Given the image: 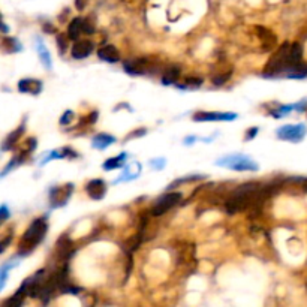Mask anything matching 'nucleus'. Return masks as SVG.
<instances>
[{
    "instance_id": "f03ea898",
    "label": "nucleus",
    "mask_w": 307,
    "mask_h": 307,
    "mask_svg": "<svg viewBox=\"0 0 307 307\" xmlns=\"http://www.w3.org/2000/svg\"><path fill=\"white\" fill-rule=\"evenodd\" d=\"M46 229H48V223H46L45 218H39V219H35L32 222V225L24 232V235L20 241V246H18L20 247L18 252H20L21 257L23 255L24 257L26 255H29L44 240V237L46 234Z\"/></svg>"
},
{
    "instance_id": "9b49d317",
    "label": "nucleus",
    "mask_w": 307,
    "mask_h": 307,
    "mask_svg": "<svg viewBox=\"0 0 307 307\" xmlns=\"http://www.w3.org/2000/svg\"><path fill=\"white\" fill-rule=\"evenodd\" d=\"M86 190H87V195L91 198V199H102L105 196L107 193V184L104 183V180H100V178H94L91 181L87 183L86 186Z\"/></svg>"
},
{
    "instance_id": "412c9836",
    "label": "nucleus",
    "mask_w": 307,
    "mask_h": 307,
    "mask_svg": "<svg viewBox=\"0 0 307 307\" xmlns=\"http://www.w3.org/2000/svg\"><path fill=\"white\" fill-rule=\"evenodd\" d=\"M178 75H180V68L177 66H171L165 71L164 77H162V83L167 86V84H174L177 80H178Z\"/></svg>"
},
{
    "instance_id": "a211bd4d",
    "label": "nucleus",
    "mask_w": 307,
    "mask_h": 307,
    "mask_svg": "<svg viewBox=\"0 0 307 307\" xmlns=\"http://www.w3.org/2000/svg\"><path fill=\"white\" fill-rule=\"evenodd\" d=\"M36 51H38V54H39V59L42 62V65L46 68V69H53V62H51V57H49V53H48V49L45 48V45L38 41L36 44Z\"/></svg>"
},
{
    "instance_id": "5701e85b",
    "label": "nucleus",
    "mask_w": 307,
    "mask_h": 307,
    "mask_svg": "<svg viewBox=\"0 0 307 307\" xmlns=\"http://www.w3.org/2000/svg\"><path fill=\"white\" fill-rule=\"evenodd\" d=\"M3 46L6 48V46H9L6 51H9V53H17V51H20L21 49V45H20V42L15 39V38H5L3 39Z\"/></svg>"
},
{
    "instance_id": "0eeeda50",
    "label": "nucleus",
    "mask_w": 307,
    "mask_h": 307,
    "mask_svg": "<svg viewBox=\"0 0 307 307\" xmlns=\"http://www.w3.org/2000/svg\"><path fill=\"white\" fill-rule=\"evenodd\" d=\"M125 71L131 75H148L151 72H156L158 69L155 68L148 59H135V60H128L123 65Z\"/></svg>"
},
{
    "instance_id": "39448f33",
    "label": "nucleus",
    "mask_w": 307,
    "mask_h": 307,
    "mask_svg": "<svg viewBox=\"0 0 307 307\" xmlns=\"http://www.w3.org/2000/svg\"><path fill=\"white\" fill-rule=\"evenodd\" d=\"M181 198H183V195L180 192H170L167 195H162L158 199V202L155 204V207L151 209V215H155V216L164 215L165 212L173 209L175 204H178L181 201Z\"/></svg>"
},
{
    "instance_id": "7c9ffc66",
    "label": "nucleus",
    "mask_w": 307,
    "mask_h": 307,
    "mask_svg": "<svg viewBox=\"0 0 307 307\" xmlns=\"http://www.w3.org/2000/svg\"><path fill=\"white\" fill-rule=\"evenodd\" d=\"M9 241H11V237H8L6 240H3V241H2V246H0V247H2V249H0V250H2V252H3V250L6 249V246H8V243H9Z\"/></svg>"
},
{
    "instance_id": "9d476101",
    "label": "nucleus",
    "mask_w": 307,
    "mask_h": 307,
    "mask_svg": "<svg viewBox=\"0 0 307 307\" xmlns=\"http://www.w3.org/2000/svg\"><path fill=\"white\" fill-rule=\"evenodd\" d=\"M255 30H257V35H258V38H260V41L263 44V49L264 51H271V49L276 48L277 36L273 32H270L268 29H265L263 26H255Z\"/></svg>"
},
{
    "instance_id": "6e6552de",
    "label": "nucleus",
    "mask_w": 307,
    "mask_h": 307,
    "mask_svg": "<svg viewBox=\"0 0 307 307\" xmlns=\"http://www.w3.org/2000/svg\"><path fill=\"white\" fill-rule=\"evenodd\" d=\"M74 192V184H66L65 187H54L49 192V201L53 207H62L71 198V193Z\"/></svg>"
},
{
    "instance_id": "a878e982",
    "label": "nucleus",
    "mask_w": 307,
    "mask_h": 307,
    "mask_svg": "<svg viewBox=\"0 0 307 307\" xmlns=\"http://www.w3.org/2000/svg\"><path fill=\"white\" fill-rule=\"evenodd\" d=\"M72 117H74V113L72 111H66L63 114V117L60 119V125H69L71 120H72Z\"/></svg>"
},
{
    "instance_id": "ddd939ff",
    "label": "nucleus",
    "mask_w": 307,
    "mask_h": 307,
    "mask_svg": "<svg viewBox=\"0 0 307 307\" xmlns=\"http://www.w3.org/2000/svg\"><path fill=\"white\" fill-rule=\"evenodd\" d=\"M97 56H99V59L105 60L108 63H116V62L120 60V53H119V49L114 45H104V46H100L97 49Z\"/></svg>"
},
{
    "instance_id": "423d86ee",
    "label": "nucleus",
    "mask_w": 307,
    "mask_h": 307,
    "mask_svg": "<svg viewBox=\"0 0 307 307\" xmlns=\"http://www.w3.org/2000/svg\"><path fill=\"white\" fill-rule=\"evenodd\" d=\"M307 133V128L306 125L300 123V125H286V126H282L276 135L283 139V141H291V142H298L301 141Z\"/></svg>"
},
{
    "instance_id": "7ed1b4c3",
    "label": "nucleus",
    "mask_w": 307,
    "mask_h": 307,
    "mask_svg": "<svg viewBox=\"0 0 307 307\" xmlns=\"http://www.w3.org/2000/svg\"><path fill=\"white\" fill-rule=\"evenodd\" d=\"M289 49L291 44L285 42L279 46L277 53L268 60L265 69H264V77H277L283 75L289 66Z\"/></svg>"
},
{
    "instance_id": "aec40b11",
    "label": "nucleus",
    "mask_w": 307,
    "mask_h": 307,
    "mask_svg": "<svg viewBox=\"0 0 307 307\" xmlns=\"http://www.w3.org/2000/svg\"><path fill=\"white\" fill-rule=\"evenodd\" d=\"M125 159H126V153H122L120 156L107 159L105 164H104V170L105 171H111V170H116V168H122L125 165Z\"/></svg>"
},
{
    "instance_id": "6ab92c4d",
    "label": "nucleus",
    "mask_w": 307,
    "mask_h": 307,
    "mask_svg": "<svg viewBox=\"0 0 307 307\" xmlns=\"http://www.w3.org/2000/svg\"><path fill=\"white\" fill-rule=\"evenodd\" d=\"M298 62H303V46L298 42H294L291 44V49H289V66Z\"/></svg>"
},
{
    "instance_id": "c756f323",
    "label": "nucleus",
    "mask_w": 307,
    "mask_h": 307,
    "mask_svg": "<svg viewBox=\"0 0 307 307\" xmlns=\"http://www.w3.org/2000/svg\"><path fill=\"white\" fill-rule=\"evenodd\" d=\"M9 213H8V207L6 206H2V222H5L8 219Z\"/></svg>"
},
{
    "instance_id": "4468645a",
    "label": "nucleus",
    "mask_w": 307,
    "mask_h": 307,
    "mask_svg": "<svg viewBox=\"0 0 307 307\" xmlns=\"http://www.w3.org/2000/svg\"><path fill=\"white\" fill-rule=\"evenodd\" d=\"M18 90L21 93H32V94H39L42 91V83L39 80L33 78H24L18 83Z\"/></svg>"
},
{
    "instance_id": "b1692460",
    "label": "nucleus",
    "mask_w": 307,
    "mask_h": 307,
    "mask_svg": "<svg viewBox=\"0 0 307 307\" xmlns=\"http://www.w3.org/2000/svg\"><path fill=\"white\" fill-rule=\"evenodd\" d=\"M201 84H202V81L198 80V78H187V80H186V84L178 86V87H181V88H187V87H199Z\"/></svg>"
},
{
    "instance_id": "2eb2a0df",
    "label": "nucleus",
    "mask_w": 307,
    "mask_h": 307,
    "mask_svg": "<svg viewBox=\"0 0 307 307\" xmlns=\"http://www.w3.org/2000/svg\"><path fill=\"white\" fill-rule=\"evenodd\" d=\"M84 21L86 20L84 18H80V17H77V18H74L71 21V24L68 27V38L69 39L77 41L80 38V35L84 33Z\"/></svg>"
},
{
    "instance_id": "393cba45",
    "label": "nucleus",
    "mask_w": 307,
    "mask_h": 307,
    "mask_svg": "<svg viewBox=\"0 0 307 307\" xmlns=\"http://www.w3.org/2000/svg\"><path fill=\"white\" fill-rule=\"evenodd\" d=\"M57 46H59V51L63 54L65 53V49H66V39H65V36H57Z\"/></svg>"
},
{
    "instance_id": "1a4fd4ad",
    "label": "nucleus",
    "mask_w": 307,
    "mask_h": 307,
    "mask_svg": "<svg viewBox=\"0 0 307 307\" xmlns=\"http://www.w3.org/2000/svg\"><path fill=\"white\" fill-rule=\"evenodd\" d=\"M235 113H195L193 120L195 122H229L235 120Z\"/></svg>"
},
{
    "instance_id": "bb28decb",
    "label": "nucleus",
    "mask_w": 307,
    "mask_h": 307,
    "mask_svg": "<svg viewBox=\"0 0 307 307\" xmlns=\"http://www.w3.org/2000/svg\"><path fill=\"white\" fill-rule=\"evenodd\" d=\"M228 78H229V74H225V75H220V77H215L213 83H215L216 86H220V84H223Z\"/></svg>"
},
{
    "instance_id": "f257e3e1",
    "label": "nucleus",
    "mask_w": 307,
    "mask_h": 307,
    "mask_svg": "<svg viewBox=\"0 0 307 307\" xmlns=\"http://www.w3.org/2000/svg\"><path fill=\"white\" fill-rule=\"evenodd\" d=\"M271 193V186H263L260 183H246L232 192V195L226 201L225 209L228 213L234 215L237 212L247 210L253 206H261Z\"/></svg>"
},
{
    "instance_id": "f8f14e48",
    "label": "nucleus",
    "mask_w": 307,
    "mask_h": 307,
    "mask_svg": "<svg viewBox=\"0 0 307 307\" xmlns=\"http://www.w3.org/2000/svg\"><path fill=\"white\" fill-rule=\"evenodd\" d=\"M93 53V44L90 41H77L72 46V57L80 60L86 59Z\"/></svg>"
},
{
    "instance_id": "dca6fc26",
    "label": "nucleus",
    "mask_w": 307,
    "mask_h": 307,
    "mask_svg": "<svg viewBox=\"0 0 307 307\" xmlns=\"http://www.w3.org/2000/svg\"><path fill=\"white\" fill-rule=\"evenodd\" d=\"M283 75L288 78H304V77H307V65L303 62L294 63L286 69V72Z\"/></svg>"
},
{
    "instance_id": "f3484780",
    "label": "nucleus",
    "mask_w": 307,
    "mask_h": 307,
    "mask_svg": "<svg viewBox=\"0 0 307 307\" xmlns=\"http://www.w3.org/2000/svg\"><path fill=\"white\" fill-rule=\"evenodd\" d=\"M114 142H116V138H114L113 135H108V133H99V135H96V136L93 138L91 145H93L94 148L104 150V148H107L108 145H111V144H114Z\"/></svg>"
},
{
    "instance_id": "20e7f679",
    "label": "nucleus",
    "mask_w": 307,
    "mask_h": 307,
    "mask_svg": "<svg viewBox=\"0 0 307 307\" xmlns=\"http://www.w3.org/2000/svg\"><path fill=\"white\" fill-rule=\"evenodd\" d=\"M216 165L229 168L234 171H258L260 165L255 162L253 159L243 156V155H231V156H223L218 159Z\"/></svg>"
},
{
    "instance_id": "cd10ccee",
    "label": "nucleus",
    "mask_w": 307,
    "mask_h": 307,
    "mask_svg": "<svg viewBox=\"0 0 307 307\" xmlns=\"http://www.w3.org/2000/svg\"><path fill=\"white\" fill-rule=\"evenodd\" d=\"M84 33H86V35H93V33H94V27H93L87 20L84 21Z\"/></svg>"
},
{
    "instance_id": "4be33fe9",
    "label": "nucleus",
    "mask_w": 307,
    "mask_h": 307,
    "mask_svg": "<svg viewBox=\"0 0 307 307\" xmlns=\"http://www.w3.org/2000/svg\"><path fill=\"white\" fill-rule=\"evenodd\" d=\"M23 132H24V126H20L15 132H12L11 135H8L6 141L3 142V150H8L9 147H12V145L18 141V138L23 135Z\"/></svg>"
},
{
    "instance_id": "2f4dec72",
    "label": "nucleus",
    "mask_w": 307,
    "mask_h": 307,
    "mask_svg": "<svg viewBox=\"0 0 307 307\" xmlns=\"http://www.w3.org/2000/svg\"><path fill=\"white\" fill-rule=\"evenodd\" d=\"M2 27H3V33H8V27H6V24H3Z\"/></svg>"
},
{
    "instance_id": "c85d7f7f",
    "label": "nucleus",
    "mask_w": 307,
    "mask_h": 307,
    "mask_svg": "<svg viewBox=\"0 0 307 307\" xmlns=\"http://www.w3.org/2000/svg\"><path fill=\"white\" fill-rule=\"evenodd\" d=\"M258 133V129L257 128H253V129H249L247 132H246V141H250L252 138H255V135Z\"/></svg>"
}]
</instances>
